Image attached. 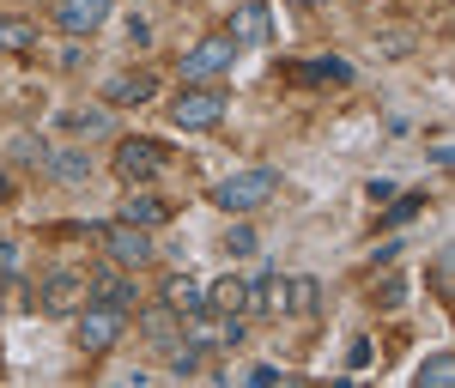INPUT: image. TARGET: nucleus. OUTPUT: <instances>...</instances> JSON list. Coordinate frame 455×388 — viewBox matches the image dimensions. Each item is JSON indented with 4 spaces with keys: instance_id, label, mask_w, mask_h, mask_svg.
Listing matches in <instances>:
<instances>
[{
    "instance_id": "1",
    "label": "nucleus",
    "mask_w": 455,
    "mask_h": 388,
    "mask_svg": "<svg viewBox=\"0 0 455 388\" xmlns=\"http://www.w3.org/2000/svg\"><path fill=\"white\" fill-rule=\"evenodd\" d=\"M274 188H280L274 170H237V177H225L219 188H212V207L231 212V218H249L255 207H267V201H274Z\"/></svg>"
},
{
    "instance_id": "2",
    "label": "nucleus",
    "mask_w": 455,
    "mask_h": 388,
    "mask_svg": "<svg viewBox=\"0 0 455 388\" xmlns=\"http://www.w3.org/2000/svg\"><path fill=\"white\" fill-rule=\"evenodd\" d=\"M73 321H79V346L92 358H104L116 340H122V328H128V316L122 310H109V304H98V297H85L79 310H73Z\"/></svg>"
},
{
    "instance_id": "3",
    "label": "nucleus",
    "mask_w": 455,
    "mask_h": 388,
    "mask_svg": "<svg viewBox=\"0 0 455 388\" xmlns=\"http://www.w3.org/2000/svg\"><path fill=\"white\" fill-rule=\"evenodd\" d=\"M231 61H237V43H231V36H207V43H195V49L176 61V73H182L188 85H212V79L231 73Z\"/></svg>"
},
{
    "instance_id": "4",
    "label": "nucleus",
    "mask_w": 455,
    "mask_h": 388,
    "mask_svg": "<svg viewBox=\"0 0 455 388\" xmlns=\"http://www.w3.org/2000/svg\"><path fill=\"white\" fill-rule=\"evenodd\" d=\"M171 122L176 128H219L225 122V85H188V91H176L171 104Z\"/></svg>"
},
{
    "instance_id": "5",
    "label": "nucleus",
    "mask_w": 455,
    "mask_h": 388,
    "mask_svg": "<svg viewBox=\"0 0 455 388\" xmlns=\"http://www.w3.org/2000/svg\"><path fill=\"white\" fill-rule=\"evenodd\" d=\"M164 164H171V152L158 140H146V134H128L116 146V177L122 182H152V177H164Z\"/></svg>"
},
{
    "instance_id": "6",
    "label": "nucleus",
    "mask_w": 455,
    "mask_h": 388,
    "mask_svg": "<svg viewBox=\"0 0 455 388\" xmlns=\"http://www.w3.org/2000/svg\"><path fill=\"white\" fill-rule=\"evenodd\" d=\"M85 297H98V304H109V310H122V316H134L140 310V285H134V273L128 267H98L92 280H85Z\"/></svg>"
},
{
    "instance_id": "7",
    "label": "nucleus",
    "mask_w": 455,
    "mask_h": 388,
    "mask_svg": "<svg viewBox=\"0 0 455 388\" xmlns=\"http://www.w3.org/2000/svg\"><path fill=\"white\" fill-rule=\"evenodd\" d=\"M104 255L116 261V267L134 273V267H146L158 249H152V237H146V225H128V218H122V225H104Z\"/></svg>"
},
{
    "instance_id": "8",
    "label": "nucleus",
    "mask_w": 455,
    "mask_h": 388,
    "mask_svg": "<svg viewBox=\"0 0 455 388\" xmlns=\"http://www.w3.org/2000/svg\"><path fill=\"white\" fill-rule=\"evenodd\" d=\"M225 36H231L237 49H261V43H274V6H267V0H243V6L231 12Z\"/></svg>"
},
{
    "instance_id": "9",
    "label": "nucleus",
    "mask_w": 455,
    "mask_h": 388,
    "mask_svg": "<svg viewBox=\"0 0 455 388\" xmlns=\"http://www.w3.org/2000/svg\"><path fill=\"white\" fill-rule=\"evenodd\" d=\"M109 6H116V0H55V25L68 36H92L109 19Z\"/></svg>"
},
{
    "instance_id": "10",
    "label": "nucleus",
    "mask_w": 455,
    "mask_h": 388,
    "mask_svg": "<svg viewBox=\"0 0 455 388\" xmlns=\"http://www.w3.org/2000/svg\"><path fill=\"white\" fill-rule=\"evenodd\" d=\"M140 328H146V346H152V352H176V340H182V316H176L171 304L140 310Z\"/></svg>"
},
{
    "instance_id": "11",
    "label": "nucleus",
    "mask_w": 455,
    "mask_h": 388,
    "mask_svg": "<svg viewBox=\"0 0 455 388\" xmlns=\"http://www.w3.org/2000/svg\"><path fill=\"white\" fill-rule=\"evenodd\" d=\"M79 304H85V280L79 273H49L43 280V310L49 316H73Z\"/></svg>"
},
{
    "instance_id": "12",
    "label": "nucleus",
    "mask_w": 455,
    "mask_h": 388,
    "mask_svg": "<svg viewBox=\"0 0 455 388\" xmlns=\"http://www.w3.org/2000/svg\"><path fill=\"white\" fill-rule=\"evenodd\" d=\"M285 310V280L267 267L255 285H243V316H280Z\"/></svg>"
},
{
    "instance_id": "13",
    "label": "nucleus",
    "mask_w": 455,
    "mask_h": 388,
    "mask_svg": "<svg viewBox=\"0 0 455 388\" xmlns=\"http://www.w3.org/2000/svg\"><path fill=\"white\" fill-rule=\"evenodd\" d=\"M158 304H171L176 316L188 321V316H201V310H207V285H201V280H188V273H171V280H164V297H158Z\"/></svg>"
},
{
    "instance_id": "14",
    "label": "nucleus",
    "mask_w": 455,
    "mask_h": 388,
    "mask_svg": "<svg viewBox=\"0 0 455 388\" xmlns=\"http://www.w3.org/2000/svg\"><path fill=\"white\" fill-rule=\"evenodd\" d=\"M152 91H158L152 73H116V79L104 85V104H116V109H122V104H146Z\"/></svg>"
},
{
    "instance_id": "15",
    "label": "nucleus",
    "mask_w": 455,
    "mask_h": 388,
    "mask_svg": "<svg viewBox=\"0 0 455 388\" xmlns=\"http://www.w3.org/2000/svg\"><path fill=\"white\" fill-rule=\"evenodd\" d=\"M43 164H49V177H55V182H85V177H92V158H85V146L43 152Z\"/></svg>"
},
{
    "instance_id": "16",
    "label": "nucleus",
    "mask_w": 455,
    "mask_h": 388,
    "mask_svg": "<svg viewBox=\"0 0 455 388\" xmlns=\"http://www.w3.org/2000/svg\"><path fill=\"white\" fill-rule=\"evenodd\" d=\"M285 310H291V316H315V310H322V280H310V273L285 280Z\"/></svg>"
},
{
    "instance_id": "17",
    "label": "nucleus",
    "mask_w": 455,
    "mask_h": 388,
    "mask_svg": "<svg viewBox=\"0 0 455 388\" xmlns=\"http://www.w3.org/2000/svg\"><path fill=\"white\" fill-rule=\"evenodd\" d=\"M31 49H36L31 19H0V55H31Z\"/></svg>"
},
{
    "instance_id": "18",
    "label": "nucleus",
    "mask_w": 455,
    "mask_h": 388,
    "mask_svg": "<svg viewBox=\"0 0 455 388\" xmlns=\"http://www.w3.org/2000/svg\"><path fill=\"white\" fill-rule=\"evenodd\" d=\"M225 310H243V280H212L207 285V316H225Z\"/></svg>"
},
{
    "instance_id": "19",
    "label": "nucleus",
    "mask_w": 455,
    "mask_h": 388,
    "mask_svg": "<svg viewBox=\"0 0 455 388\" xmlns=\"http://www.w3.org/2000/svg\"><path fill=\"white\" fill-rule=\"evenodd\" d=\"M122 218H128V225H146V231H152V225H164V218H171V207H164L158 194H134V201L122 207Z\"/></svg>"
},
{
    "instance_id": "20",
    "label": "nucleus",
    "mask_w": 455,
    "mask_h": 388,
    "mask_svg": "<svg viewBox=\"0 0 455 388\" xmlns=\"http://www.w3.org/2000/svg\"><path fill=\"white\" fill-rule=\"evenodd\" d=\"M413 383H419V388H450L455 383V358L450 352H431L419 370H413Z\"/></svg>"
},
{
    "instance_id": "21",
    "label": "nucleus",
    "mask_w": 455,
    "mask_h": 388,
    "mask_svg": "<svg viewBox=\"0 0 455 388\" xmlns=\"http://www.w3.org/2000/svg\"><path fill=\"white\" fill-rule=\"evenodd\" d=\"M298 79H328V85H347V79H352V67L340 61V55H315L310 67H298Z\"/></svg>"
},
{
    "instance_id": "22",
    "label": "nucleus",
    "mask_w": 455,
    "mask_h": 388,
    "mask_svg": "<svg viewBox=\"0 0 455 388\" xmlns=\"http://www.w3.org/2000/svg\"><path fill=\"white\" fill-rule=\"evenodd\" d=\"M61 128L79 134V140H85V134H104V128H109V109H68V115H61Z\"/></svg>"
},
{
    "instance_id": "23",
    "label": "nucleus",
    "mask_w": 455,
    "mask_h": 388,
    "mask_svg": "<svg viewBox=\"0 0 455 388\" xmlns=\"http://www.w3.org/2000/svg\"><path fill=\"white\" fill-rule=\"evenodd\" d=\"M425 207H431V201H425V194H401V201H395V207L383 212V225H407V218H419Z\"/></svg>"
},
{
    "instance_id": "24",
    "label": "nucleus",
    "mask_w": 455,
    "mask_h": 388,
    "mask_svg": "<svg viewBox=\"0 0 455 388\" xmlns=\"http://www.w3.org/2000/svg\"><path fill=\"white\" fill-rule=\"evenodd\" d=\"M401 304H407V280H395V273H388V280L377 285V310H401Z\"/></svg>"
},
{
    "instance_id": "25",
    "label": "nucleus",
    "mask_w": 455,
    "mask_h": 388,
    "mask_svg": "<svg viewBox=\"0 0 455 388\" xmlns=\"http://www.w3.org/2000/svg\"><path fill=\"white\" fill-rule=\"evenodd\" d=\"M225 249H231V255H255V249H261V237H255L249 225H231V231H225Z\"/></svg>"
},
{
    "instance_id": "26",
    "label": "nucleus",
    "mask_w": 455,
    "mask_h": 388,
    "mask_svg": "<svg viewBox=\"0 0 455 388\" xmlns=\"http://www.w3.org/2000/svg\"><path fill=\"white\" fill-rule=\"evenodd\" d=\"M431 285H437V297L450 304V255H437V261H431Z\"/></svg>"
},
{
    "instance_id": "27",
    "label": "nucleus",
    "mask_w": 455,
    "mask_h": 388,
    "mask_svg": "<svg viewBox=\"0 0 455 388\" xmlns=\"http://www.w3.org/2000/svg\"><path fill=\"white\" fill-rule=\"evenodd\" d=\"M364 364H377V346H371V340H358L347 352V370H364Z\"/></svg>"
},
{
    "instance_id": "28",
    "label": "nucleus",
    "mask_w": 455,
    "mask_h": 388,
    "mask_svg": "<svg viewBox=\"0 0 455 388\" xmlns=\"http://www.w3.org/2000/svg\"><path fill=\"white\" fill-rule=\"evenodd\" d=\"M249 383H255V388H267V383H285V370H280V364H255V370H249Z\"/></svg>"
},
{
    "instance_id": "29",
    "label": "nucleus",
    "mask_w": 455,
    "mask_h": 388,
    "mask_svg": "<svg viewBox=\"0 0 455 388\" xmlns=\"http://www.w3.org/2000/svg\"><path fill=\"white\" fill-rule=\"evenodd\" d=\"M19 273V243H0V280H12Z\"/></svg>"
},
{
    "instance_id": "30",
    "label": "nucleus",
    "mask_w": 455,
    "mask_h": 388,
    "mask_svg": "<svg viewBox=\"0 0 455 388\" xmlns=\"http://www.w3.org/2000/svg\"><path fill=\"white\" fill-rule=\"evenodd\" d=\"M431 164H450V134H431Z\"/></svg>"
},
{
    "instance_id": "31",
    "label": "nucleus",
    "mask_w": 455,
    "mask_h": 388,
    "mask_svg": "<svg viewBox=\"0 0 455 388\" xmlns=\"http://www.w3.org/2000/svg\"><path fill=\"white\" fill-rule=\"evenodd\" d=\"M291 6H304V12H315V6H322V0H291Z\"/></svg>"
},
{
    "instance_id": "32",
    "label": "nucleus",
    "mask_w": 455,
    "mask_h": 388,
    "mask_svg": "<svg viewBox=\"0 0 455 388\" xmlns=\"http://www.w3.org/2000/svg\"><path fill=\"white\" fill-rule=\"evenodd\" d=\"M0 201H6V177H0Z\"/></svg>"
},
{
    "instance_id": "33",
    "label": "nucleus",
    "mask_w": 455,
    "mask_h": 388,
    "mask_svg": "<svg viewBox=\"0 0 455 388\" xmlns=\"http://www.w3.org/2000/svg\"><path fill=\"white\" fill-rule=\"evenodd\" d=\"M358 6H371V0H358Z\"/></svg>"
}]
</instances>
